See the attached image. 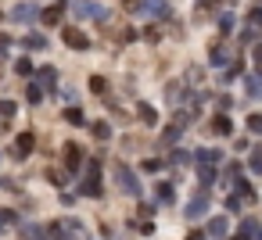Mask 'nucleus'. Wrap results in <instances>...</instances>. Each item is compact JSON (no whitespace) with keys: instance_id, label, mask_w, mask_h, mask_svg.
Returning a JSON list of instances; mask_svg holds the SVG:
<instances>
[{"instance_id":"f257e3e1","label":"nucleus","mask_w":262,"mask_h":240,"mask_svg":"<svg viewBox=\"0 0 262 240\" xmlns=\"http://www.w3.org/2000/svg\"><path fill=\"white\" fill-rule=\"evenodd\" d=\"M54 233H61V240H79V222H54Z\"/></svg>"},{"instance_id":"f03ea898","label":"nucleus","mask_w":262,"mask_h":240,"mask_svg":"<svg viewBox=\"0 0 262 240\" xmlns=\"http://www.w3.org/2000/svg\"><path fill=\"white\" fill-rule=\"evenodd\" d=\"M65 43H69V47H76V51H79V47H86V40H83V33H79V29H69V33H65Z\"/></svg>"},{"instance_id":"7ed1b4c3","label":"nucleus","mask_w":262,"mask_h":240,"mask_svg":"<svg viewBox=\"0 0 262 240\" xmlns=\"http://www.w3.org/2000/svg\"><path fill=\"white\" fill-rule=\"evenodd\" d=\"M65 165L69 169H79V147H65Z\"/></svg>"},{"instance_id":"20e7f679","label":"nucleus","mask_w":262,"mask_h":240,"mask_svg":"<svg viewBox=\"0 0 262 240\" xmlns=\"http://www.w3.org/2000/svg\"><path fill=\"white\" fill-rule=\"evenodd\" d=\"M26 151H33V136H29V133L18 136V154H26Z\"/></svg>"},{"instance_id":"39448f33","label":"nucleus","mask_w":262,"mask_h":240,"mask_svg":"<svg viewBox=\"0 0 262 240\" xmlns=\"http://www.w3.org/2000/svg\"><path fill=\"white\" fill-rule=\"evenodd\" d=\"M65 118H69V122H72V126H83V115H79V111H76V108H72V111H65Z\"/></svg>"}]
</instances>
